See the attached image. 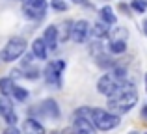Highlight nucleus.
Masks as SVG:
<instances>
[{"label":"nucleus","instance_id":"4468645a","mask_svg":"<svg viewBox=\"0 0 147 134\" xmlns=\"http://www.w3.org/2000/svg\"><path fill=\"white\" fill-rule=\"evenodd\" d=\"M13 90H15L13 78H9V76L0 78V93H2V95H6V97H13Z\"/></svg>","mask_w":147,"mask_h":134},{"label":"nucleus","instance_id":"c85d7f7f","mask_svg":"<svg viewBox=\"0 0 147 134\" xmlns=\"http://www.w3.org/2000/svg\"><path fill=\"white\" fill-rule=\"evenodd\" d=\"M145 88H147V75H145Z\"/></svg>","mask_w":147,"mask_h":134},{"label":"nucleus","instance_id":"c756f323","mask_svg":"<svg viewBox=\"0 0 147 134\" xmlns=\"http://www.w3.org/2000/svg\"><path fill=\"white\" fill-rule=\"evenodd\" d=\"M22 2H26V0H22Z\"/></svg>","mask_w":147,"mask_h":134},{"label":"nucleus","instance_id":"6ab92c4d","mask_svg":"<svg viewBox=\"0 0 147 134\" xmlns=\"http://www.w3.org/2000/svg\"><path fill=\"white\" fill-rule=\"evenodd\" d=\"M61 28H63V30L60 32V39L61 41H67L69 37H71V32H73V22L71 21H65Z\"/></svg>","mask_w":147,"mask_h":134},{"label":"nucleus","instance_id":"5701e85b","mask_svg":"<svg viewBox=\"0 0 147 134\" xmlns=\"http://www.w3.org/2000/svg\"><path fill=\"white\" fill-rule=\"evenodd\" d=\"M2 134H22V131H19L17 125H7V127L4 129Z\"/></svg>","mask_w":147,"mask_h":134},{"label":"nucleus","instance_id":"f3484780","mask_svg":"<svg viewBox=\"0 0 147 134\" xmlns=\"http://www.w3.org/2000/svg\"><path fill=\"white\" fill-rule=\"evenodd\" d=\"M99 15H100V19H102L104 22H108V24H114V22H115L114 9H112L110 6H102V7H100V11H99Z\"/></svg>","mask_w":147,"mask_h":134},{"label":"nucleus","instance_id":"4be33fe9","mask_svg":"<svg viewBox=\"0 0 147 134\" xmlns=\"http://www.w3.org/2000/svg\"><path fill=\"white\" fill-rule=\"evenodd\" d=\"M52 7H54L56 11H67L69 6L63 2V0H52Z\"/></svg>","mask_w":147,"mask_h":134},{"label":"nucleus","instance_id":"1a4fd4ad","mask_svg":"<svg viewBox=\"0 0 147 134\" xmlns=\"http://www.w3.org/2000/svg\"><path fill=\"white\" fill-rule=\"evenodd\" d=\"M43 39H45V43H47L49 51H56L58 48V41H60V30H58L54 24L47 26L45 32H43Z\"/></svg>","mask_w":147,"mask_h":134},{"label":"nucleus","instance_id":"9b49d317","mask_svg":"<svg viewBox=\"0 0 147 134\" xmlns=\"http://www.w3.org/2000/svg\"><path fill=\"white\" fill-rule=\"evenodd\" d=\"M22 134H45V127L37 119L30 117V119H24V123H22Z\"/></svg>","mask_w":147,"mask_h":134},{"label":"nucleus","instance_id":"7c9ffc66","mask_svg":"<svg viewBox=\"0 0 147 134\" xmlns=\"http://www.w3.org/2000/svg\"><path fill=\"white\" fill-rule=\"evenodd\" d=\"M145 134H147V132H145Z\"/></svg>","mask_w":147,"mask_h":134},{"label":"nucleus","instance_id":"b1692460","mask_svg":"<svg viewBox=\"0 0 147 134\" xmlns=\"http://www.w3.org/2000/svg\"><path fill=\"white\" fill-rule=\"evenodd\" d=\"M4 121H6L7 125H17V114H15V112H11L9 116H6V117H4Z\"/></svg>","mask_w":147,"mask_h":134},{"label":"nucleus","instance_id":"aec40b11","mask_svg":"<svg viewBox=\"0 0 147 134\" xmlns=\"http://www.w3.org/2000/svg\"><path fill=\"white\" fill-rule=\"evenodd\" d=\"M13 97L17 99V101H26V99H28V91H26L24 88H21V86H15Z\"/></svg>","mask_w":147,"mask_h":134},{"label":"nucleus","instance_id":"412c9836","mask_svg":"<svg viewBox=\"0 0 147 134\" xmlns=\"http://www.w3.org/2000/svg\"><path fill=\"white\" fill-rule=\"evenodd\" d=\"M132 7L136 11H140V13H144L147 9V0H132Z\"/></svg>","mask_w":147,"mask_h":134},{"label":"nucleus","instance_id":"2eb2a0df","mask_svg":"<svg viewBox=\"0 0 147 134\" xmlns=\"http://www.w3.org/2000/svg\"><path fill=\"white\" fill-rule=\"evenodd\" d=\"M11 112H15V110H13V104H11L9 97H6V95L0 93V116H2V119L6 116H9Z\"/></svg>","mask_w":147,"mask_h":134},{"label":"nucleus","instance_id":"dca6fc26","mask_svg":"<svg viewBox=\"0 0 147 134\" xmlns=\"http://www.w3.org/2000/svg\"><path fill=\"white\" fill-rule=\"evenodd\" d=\"M127 51V41L125 39H112L110 41V52L112 54H123Z\"/></svg>","mask_w":147,"mask_h":134},{"label":"nucleus","instance_id":"f8f14e48","mask_svg":"<svg viewBox=\"0 0 147 134\" xmlns=\"http://www.w3.org/2000/svg\"><path fill=\"white\" fill-rule=\"evenodd\" d=\"M41 112L47 117H52V119H58V117H60V108H58L54 99H47V101L41 102Z\"/></svg>","mask_w":147,"mask_h":134},{"label":"nucleus","instance_id":"cd10ccee","mask_svg":"<svg viewBox=\"0 0 147 134\" xmlns=\"http://www.w3.org/2000/svg\"><path fill=\"white\" fill-rule=\"evenodd\" d=\"M129 134H138V132H136V131H132V132H129Z\"/></svg>","mask_w":147,"mask_h":134},{"label":"nucleus","instance_id":"bb28decb","mask_svg":"<svg viewBox=\"0 0 147 134\" xmlns=\"http://www.w3.org/2000/svg\"><path fill=\"white\" fill-rule=\"evenodd\" d=\"M73 2H76V4H82V2H84V0H73Z\"/></svg>","mask_w":147,"mask_h":134},{"label":"nucleus","instance_id":"39448f33","mask_svg":"<svg viewBox=\"0 0 147 134\" xmlns=\"http://www.w3.org/2000/svg\"><path fill=\"white\" fill-rule=\"evenodd\" d=\"M65 69V62L63 60H56V62H50L45 67V82L49 86L60 88L61 86V73Z\"/></svg>","mask_w":147,"mask_h":134},{"label":"nucleus","instance_id":"6e6552de","mask_svg":"<svg viewBox=\"0 0 147 134\" xmlns=\"http://www.w3.org/2000/svg\"><path fill=\"white\" fill-rule=\"evenodd\" d=\"M73 129H75L76 134H97V127L90 119H86L82 116H76V114L73 117Z\"/></svg>","mask_w":147,"mask_h":134},{"label":"nucleus","instance_id":"a878e982","mask_svg":"<svg viewBox=\"0 0 147 134\" xmlns=\"http://www.w3.org/2000/svg\"><path fill=\"white\" fill-rule=\"evenodd\" d=\"M144 30H145V36H147V19L144 21Z\"/></svg>","mask_w":147,"mask_h":134},{"label":"nucleus","instance_id":"a211bd4d","mask_svg":"<svg viewBox=\"0 0 147 134\" xmlns=\"http://www.w3.org/2000/svg\"><path fill=\"white\" fill-rule=\"evenodd\" d=\"M110 75L114 76L115 80H119V82H125L127 80V69L121 67V65H114L110 69Z\"/></svg>","mask_w":147,"mask_h":134},{"label":"nucleus","instance_id":"0eeeda50","mask_svg":"<svg viewBox=\"0 0 147 134\" xmlns=\"http://www.w3.org/2000/svg\"><path fill=\"white\" fill-rule=\"evenodd\" d=\"M88 37H90V22H88V21H76V22H73L71 39L76 41V43H86Z\"/></svg>","mask_w":147,"mask_h":134},{"label":"nucleus","instance_id":"423d86ee","mask_svg":"<svg viewBox=\"0 0 147 134\" xmlns=\"http://www.w3.org/2000/svg\"><path fill=\"white\" fill-rule=\"evenodd\" d=\"M123 82H119V80H115L114 76L110 75V73H106V75H102L99 78L97 82V91L100 95H106V97H112V95H115L119 91V88H121Z\"/></svg>","mask_w":147,"mask_h":134},{"label":"nucleus","instance_id":"9d476101","mask_svg":"<svg viewBox=\"0 0 147 134\" xmlns=\"http://www.w3.org/2000/svg\"><path fill=\"white\" fill-rule=\"evenodd\" d=\"M108 22H104L102 19H100L99 22H95L93 26H91L90 30V36H93L95 39H104V37H110V28H108Z\"/></svg>","mask_w":147,"mask_h":134},{"label":"nucleus","instance_id":"f03ea898","mask_svg":"<svg viewBox=\"0 0 147 134\" xmlns=\"http://www.w3.org/2000/svg\"><path fill=\"white\" fill-rule=\"evenodd\" d=\"M91 123H93L99 131H112V129H115L121 123V119H119L117 114L110 112V110L93 108V112H91Z\"/></svg>","mask_w":147,"mask_h":134},{"label":"nucleus","instance_id":"393cba45","mask_svg":"<svg viewBox=\"0 0 147 134\" xmlns=\"http://www.w3.org/2000/svg\"><path fill=\"white\" fill-rule=\"evenodd\" d=\"M50 134H76L75 132V129H63V131H54V132H50Z\"/></svg>","mask_w":147,"mask_h":134},{"label":"nucleus","instance_id":"7ed1b4c3","mask_svg":"<svg viewBox=\"0 0 147 134\" xmlns=\"http://www.w3.org/2000/svg\"><path fill=\"white\" fill-rule=\"evenodd\" d=\"M24 52H26V41L22 37H11L4 45L2 52H0V58H2V62L11 63V62H17Z\"/></svg>","mask_w":147,"mask_h":134},{"label":"nucleus","instance_id":"ddd939ff","mask_svg":"<svg viewBox=\"0 0 147 134\" xmlns=\"http://www.w3.org/2000/svg\"><path fill=\"white\" fill-rule=\"evenodd\" d=\"M32 52H34V56H36L37 60H45V58H47L49 47H47V43H45L43 37H39V39H34V43H32Z\"/></svg>","mask_w":147,"mask_h":134},{"label":"nucleus","instance_id":"f257e3e1","mask_svg":"<svg viewBox=\"0 0 147 134\" xmlns=\"http://www.w3.org/2000/svg\"><path fill=\"white\" fill-rule=\"evenodd\" d=\"M136 104H138L136 90L121 91V93L114 95V97H108V110L114 112V114H117V116H123V114L130 112Z\"/></svg>","mask_w":147,"mask_h":134},{"label":"nucleus","instance_id":"20e7f679","mask_svg":"<svg viewBox=\"0 0 147 134\" xmlns=\"http://www.w3.org/2000/svg\"><path fill=\"white\" fill-rule=\"evenodd\" d=\"M47 0H26V2H22V13L26 15V19L41 21L47 13Z\"/></svg>","mask_w":147,"mask_h":134}]
</instances>
